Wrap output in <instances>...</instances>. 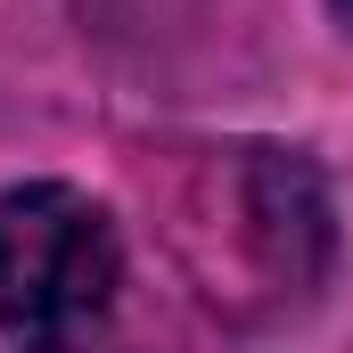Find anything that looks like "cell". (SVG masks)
I'll return each instance as SVG.
<instances>
[{"label":"cell","instance_id":"obj_1","mask_svg":"<svg viewBox=\"0 0 353 353\" xmlns=\"http://www.w3.org/2000/svg\"><path fill=\"white\" fill-rule=\"evenodd\" d=\"M123 288L107 205L66 181H25L0 197V329L17 353H74Z\"/></svg>","mask_w":353,"mask_h":353},{"label":"cell","instance_id":"obj_2","mask_svg":"<svg viewBox=\"0 0 353 353\" xmlns=\"http://www.w3.org/2000/svg\"><path fill=\"white\" fill-rule=\"evenodd\" d=\"M222 214H230V247L239 263L263 279L271 296H304L329 263V197L304 157L288 148H239L222 173Z\"/></svg>","mask_w":353,"mask_h":353}]
</instances>
